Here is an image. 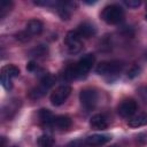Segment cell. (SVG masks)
Masks as SVG:
<instances>
[{
  "label": "cell",
  "mask_w": 147,
  "mask_h": 147,
  "mask_svg": "<svg viewBox=\"0 0 147 147\" xmlns=\"http://www.w3.org/2000/svg\"><path fill=\"white\" fill-rule=\"evenodd\" d=\"M101 17L108 24H117L124 18V11L118 5H109L103 8Z\"/></svg>",
  "instance_id": "6da1fadb"
},
{
  "label": "cell",
  "mask_w": 147,
  "mask_h": 147,
  "mask_svg": "<svg viewBox=\"0 0 147 147\" xmlns=\"http://www.w3.org/2000/svg\"><path fill=\"white\" fill-rule=\"evenodd\" d=\"M94 62H95V56H94V54H92V53L85 54L83 57H80L79 61H78L75 65H72L75 78L84 77V76L92 69Z\"/></svg>",
  "instance_id": "7a4b0ae2"
},
{
  "label": "cell",
  "mask_w": 147,
  "mask_h": 147,
  "mask_svg": "<svg viewBox=\"0 0 147 147\" xmlns=\"http://www.w3.org/2000/svg\"><path fill=\"white\" fill-rule=\"evenodd\" d=\"M55 84V77L51 74H45L41 79L40 83L37 87H34L33 90H31L30 92V98L31 99H39L42 95H45L47 93V91Z\"/></svg>",
  "instance_id": "3957f363"
},
{
  "label": "cell",
  "mask_w": 147,
  "mask_h": 147,
  "mask_svg": "<svg viewBox=\"0 0 147 147\" xmlns=\"http://www.w3.org/2000/svg\"><path fill=\"white\" fill-rule=\"evenodd\" d=\"M123 69V63L121 61H105L100 62L95 69L96 74L102 76H117Z\"/></svg>",
  "instance_id": "277c9868"
},
{
  "label": "cell",
  "mask_w": 147,
  "mask_h": 147,
  "mask_svg": "<svg viewBox=\"0 0 147 147\" xmlns=\"http://www.w3.org/2000/svg\"><path fill=\"white\" fill-rule=\"evenodd\" d=\"M64 44L67 46V49L69 51V53L71 54H77L78 52H80V49L83 48V42H82V38L77 33V31L72 30L69 31L65 34L64 38Z\"/></svg>",
  "instance_id": "5b68a950"
},
{
  "label": "cell",
  "mask_w": 147,
  "mask_h": 147,
  "mask_svg": "<svg viewBox=\"0 0 147 147\" xmlns=\"http://www.w3.org/2000/svg\"><path fill=\"white\" fill-rule=\"evenodd\" d=\"M71 93V87L69 85H61L59 86L51 95V102L53 106H61L62 103L65 102L68 96Z\"/></svg>",
  "instance_id": "8992f818"
},
{
  "label": "cell",
  "mask_w": 147,
  "mask_h": 147,
  "mask_svg": "<svg viewBox=\"0 0 147 147\" xmlns=\"http://www.w3.org/2000/svg\"><path fill=\"white\" fill-rule=\"evenodd\" d=\"M79 100L86 109H92L96 105L98 93L92 88H84L79 93Z\"/></svg>",
  "instance_id": "52a82bcc"
},
{
  "label": "cell",
  "mask_w": 147,
  "mask_h": 147,
  "mask_svg": "<svg viewBox=\"0 0 147 147\" xmlns=\"http://www.w3.org/2000/svg\"><path fill=\"white\" fill-rule=\"evenodd\" d=\"M137 108H138L137 102L133 99H126L121 102L117 111L122 117H131L137 111Z\"/></svg>",
  "instance_id": "ba28073f"
},
{
  "label": "cell",
  "mask_w": 147,
  "mask_h": 147,
  "mask_svg": "<svg viewBox=\"0 0 147 147\" xmlns=\"http://www.w3.org/2000/svg\"><path fill=\"white\" fill-rule=\"evenodd\" d=\"M110 140H111V137L108 134H92L85 139V144L91 147H99L109 142Z\"/></svg>",
  "instance_id": "9c48e42d"
},
{
  "label": "cell",
  "mask_w": 147,
  "mask_h": 147,
  "mask_svg": "<svg viewBox=\"0 0 147 147\" xmlns=\"http://www.w3.org/2000/svg\"><path fill=\"white\" fill-rule=\"evenodd\" d=\"M77 33L80 36V38H91L95 34V28L90 22H83L77 28Z\"/></svg>",
  "instance_id": "30bf717a"
},
{
  "label": "cell",
  "mask_w": 147,
  "mask_h": 147,
  "mask_svg": "<svg viewBox=\"0 0 147 147\" xmlns=\"http://www.w3.org/2000/svg\"><path fill=\"white\" fill-rule=\"evenodd\" d=\"M90 125L95 130H106L108 127L107 117L102 114H95L90 119Z\"/></svg>",
  "instance_id": "8fae6325"
},
{
  "label": "cell",
  "mask_w": 147,
  "mask_h": 147,
  "mask_svg": "<svg viewBox=\"0 0 147 147\" xmlns=\"http://www.w3.org/2000/svg\"><path fill=\"white\" fill-rule=\"evenodd\" d=\"M71 125H72V121H71V118L69 116L59 115V116H55L52 126L55 127L56 130H68Z\"/></svg>",
  "instance_id": "7c38bea8"
},
{
  "label": "cell",
  "mask_w": 147,
  "mask_h": 147,
  "mask_svg": "<svg viewBox=\"0 0 147 147\" xmlns=\"http://www.w3.org/2000/svg\"><path fill=\"white\" fill-rule=\"evenodd\" d=\"M42 23L39 20H30L26 24V31L29 32L30 36H36L40 34L42 31Z\"/></svg>",
  "instance_id": "4fadbf2b"
},
{
  "label": "cell",
  "mask_w": 147,
  "mask_h": 147,
  "mask_svg": "<svg viewBox=\"0 0 147 147\" xmlns=\"http://www.w3.org/2000/svg\"><path fill=\"white\" fill-rule=\"evenodd\" d=\"M38 116H39L40 122L44 125H47V126H52L53 125L55 116L52 114L51 110H48V109H40L39 113H38Z\"/></svg>",
  "instance_id": "5bb4252c"
},
{
  "label": "cell",
  "mask_w": 147,
  "mask_h": 147,
  "mask_svg": "<svg viewBox=\"0 0 147 147\" xmlns=\"http://www.w3.org/2000/svg\"><path fill=\"white\" fill-rule=\"evenodd\" d=\"M147 124V113L139 114L138 116H134L129 121V126L130 127H140Z\"/></svg>",
  "instance_id": "9a60e30c"
},
{
  "label": "cell",
  "mask_w": 147,
  "mask_h": 147,
  "mask_svg": "<svg viewBox=\"0 0 147 147\" xmlns=\"http://www.w3.org/2000/svg\"><path fill=\"white\" fill-rule=\"evenodd\" d=\"M1 75H5L9 78H14V77H17L20 75V69L14 64H7V65L2 67Z\"/></svg>",
  "instance_id": "2e32d148"
},
{
  "label": "cell",
  "mask_w": 147,
  "mask_h": 147,
  "mask_svg": "<svg viewBox=\"0 0 147 147\" xmlns=\"http://www.w3.org/2000/svg\"><path fill=\"white\" fill-rule=\"evenodd\" d=\"M53 145H54V139L52 136L42 134L38 138V146L39 147H53Z\"/></svg>",
  "instance_id": "e0dca14e"
},
{
  "label": "cell",
  "mask_w": 147,
  "mask_h": 147,
  "mask_svg": "<svg viewBox=\"0 0 147 147\" xmlns=\"http://www.w3.org/2000/svg\"><path fill=\"white\" fill-rule=\"evenodd\" d=\"M46 52H47V46H45V45H39V46L34 47L33 49H31V51H30V54H31L32 56H41V55H44Z\"/></svg>",
  "instance_id": "ac0fdd59"
},
{
  "label": "cell",
  "mask_w": 147,
  "mask_h": 147,
  "mask_svg": "<svg viewBox=\"0 0 147 147\" xmlns=\"http://www.w3.org/2000/svg\"><path fill=\"white\" fill-rule=\"evenodd\" d=\"M10 6H11L10 1L3 0L0 2V17H3L6 15V13H8L10 10Z\"/></svg>",
  "instance_id": "d6986e66"
},
{
  "label": "cell",
  "mask_w": 147,
  "mask_h": 147,
  "mask_svg": "<svg viewBox=\"0 0 147 147\" xmlns=\"http://www.w3.org/2000/svg\"><path fill=\"white\" fill-rule=\"evenodd\" d=\"M11 78H9V77H7V76H5V75H1V78H0V82H1V85L6 88V90H10L11 88V80H10Z\"/></svg>",
  "instance_id": "ffe728a7"
},
{
  "label": "cell",
  "mask_w": 147,
  "mask_h": 147,
  "mask_svg": "<svg viewBox=\"0 0 147 147\" xmlns=\"http://www.w3.org/2000/svg\"><path fill=\"white\" fill-rule=\"evenodd\" d=\"M140 71H141L140 67H138V65H133V67L129 70V72H127V77H129V78H134V77H137V76L140 74Z\"/></svg>",
  "instance_id": "44dd1931"
},
{
  "label": "cell",
  "mask_w": 147,
  "mask_h": 147,
  "mask_svg": "<svg viewBox=\"0 0 147 147\" xmlns=\"http://www.w3.org/2000/svg\"><path fill=\"white\" fill-rule=\"evenodd\" d=\"M30 34H29V32L25 30V31H21V32H18L17 34H16V39H18V40H21V41H28L29 39H30Z\"/></svg>",
  "instance_id": "7402d4cb"
},
{
  "label": "cell",
  "mask_w": 147,
  "mask_h": 147,
  "mask_svg": "<svg viewBox=\"0 0 147 147\" xmlns=\"http://www.w3.org/2000/svg\"><path fill=\"white\" fill-rule=\"evenodd\" d=\"M124 3L127 6V7H131V8H137L140 6L141 1L140 0H125Z\"/></svg>",
  "instance_id": "603a6c76"
},
{
  "label": "cell",
  "mask_w": 147,
  "mask_h": 147,
  "mask_svg": "<svg viewBox=\"0 0 147 147\" xmlns=\"http://www.w3.org/2000/svg\"><path fill=\"white\" fill-rule=\"evenodd\" d=\"M26 69H28L29 71H34V70H37V69H38V65H37V63H36V62L30 61V62L28 63V65H26Z\"/></svg>",
  "instance_id": "cb8c5ba5"
},
{
  "label": "cell",
  "mask_w": 147,
  "mask_h": 147,
  "mask_svg": "<svg viewBox=\"0 0 147 147\" xmlns=\"http://www.w3.org/2000/svg\"><path fill=\"white\" fill-rule=\"evenodd\" d=\"M140 94H141V96H142L145 100H147V87L141 88V90H140Z\"/></svg>",
  "instance_id": "d4e9b609"
},
{
  "label": "cell",
  "mask_w": 147,
  "mask_h": 147,
  "mask_svg": "<svg viewBox=\"0 0 147 147\" xmlns=\"http://www.w3.org/2000/svg\"><path fill=\"white\" fill-rule=\"evenodd\" d=\"M145 18H146V21H147V14H146V16H145Z\"/></svg>",
  "instance_id": "484cf974"
},
{
  "label": "cell",
  "mask_w": 147,
  "mask_h": 147,
  "mask_svg": "<svg viewBox=\"0 0 147 147\" xmlns=\"http://www.w3.org/2000/svg\"><path fill=\"white\" fill-rule=\"evenodd\" d=\"M146 57H147V55H146Z\"/></svg>",
  "instance_id": "4316f807"
}]
</instances>
